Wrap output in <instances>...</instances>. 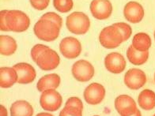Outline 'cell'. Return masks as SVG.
<instances>
[{"mask_svg": "<svg viewBox=\"0 0 155 116\" xmlns=\"http://www.w3.org/2000/svg\"><path fill=\"white\" fill-rule=\"evenodd\" d=\"M90 11L96 19L105 20L112 14V6L109 0H93L90 3Z\"/></svg>", "mask_w": 155, "mask_h": 116, "instance_id": "10", "label": "cell"}, {"mask_svg": "<svg viewBox=\"0 0 155 116\" xmlns=\"http://www.w3.org/2000/svg\"><path fill=\"white\" fill-rule=\"evenodd\" d=\"M1 116H7V111H6V108L1 105Z\"/></svg>", "mask_w": 155, "mask_h": 116, "instance_id": "31", "label": "cell"}, {"mask_svg": "<svg viewBox=\"0 0 155 116\" xmlns=\"http://www.w3.org/2000/svg\"><path fill=\"white\" fill-rule=\"evenodd\" d=\"M131 116H142V114H141V112L139 110H137V111L135 112V114H132Z\"/></svg>", "mask_w": 155, "mask_h": 116, "instance_id": "33", "label": "cell"}, {"mask_svg": "<svg viewBox=\"0 0 155 116\" xmlns=\"http://www.w3.org/2000/svg\"><path fill=\"white\" fill-rule=\"evenodd\" d=\"M105 96V89L101 84L92 83L84 91V98L89 104L97 105L101 103Z\"/></svg>", "mask_w": 155, "mask_h": 116, "instance_id": "12", "label": "cell"}, {"mask_svg": "<svg viewBox=\"0 0 155 116\" xmlns=\"http://www.w3.org/2000/svg\"><path fill=\"white\" fill-rule=\"evenodd\" d=\"M41 19H46V20H49L52 21V22L55 23L61 29L62 24H63V20H62L61 17L59 16L57 14H55L54 12H48L46 13L41 18Z\"/></svg>", "mask_w": 155, "mask_h": 116, "instance_id": "26", "label": "cell"}, {"mask_svg": "<svg viewBox=\"0 0 155 116\" xmlns=\"http://www.w3.org/2000/svg\"><path fill=\"white\" fill-rule=\"evenodd\" d=\"M48 48H49V47L43 44L35 45L34 47L32 48V50H31V57H32L33 61L35 63H37V60L38 59L39 55H41L43 51H45V50H47Z\"/></svg>", "mask_w": 155, "mask_h": 116, "instance_id": "27", "label": "cell"}, {"mask_svg": "<svg viewBox=\"0 0 155 116\" xmlns=\"http://www.w3.org/2000/svg\"><path fill=\"white\" fill-rule=\"evenodd\" d=\"M99 40L104 47L112 49L120 46L124 41V38L120 31L114 25H111L102 29L99 36Z\"/></svg>", "mask_w": 155, "mask_h": 116, "instance_id": "4", "label": "cell"}, {"mask_svg": "<svg viewBox=\"0 0 155 116\" xmlns=\"http://www.w3.org/2000/svg\"><path fill=\"white\" fill-rule=\"evenodd\" d=\"M33 108L25 100L15 102L10 108V116H33Z\"/></svg>", "mask_w": 155, "mask_h": 116, "instance_id": "18", "label": "cell"}, {"mask_svg": "<svg viewBox=\"0 0 155 116\" xmlns=\"http://www.w3.org/2000/svg\"><path fill=\"white\" fill-rule=\"evenodd\" d=\"M18 76L14 68L2 67L0 69V86L8 89L18 82Z\"/></svg>", "mask_w": 155, "mask_h": 116, "instance_id": "16", "label": "cell"}, {"mask_svg": "<svg viewBox=\"0 0 155 116\" xmlns=\"http://www.w3.org/2000/svg\"><path fill=\"white\" fill-rule=\"evenodd\" d=\"M72 74L77 81L86 82L92 79L94 75V68L86 60L77 61L72 66Z\"/></svg>", "mask_w": 155, "mask_h": 116, "instance_id": "7", "label": "cell"}, {"mask_svg": "<svg viewBox=\"0 0 155 116\" xmlns=\"http://www.w3.org/2000/svg\"><path fill=\"white\" fill-rule=\"evenodd\" d=\"M66 25L71 33L83 35L90 29V18L82 12H74L67 18Z\"/></svg>", "mask_w": 155, "mask_h": 116, "instance_id": "2", "label": "cell"}, {"mask_svg": "<svg viewBox=\"0 0 155 116\" xmlns=\"http://www.w3.org/2000/svg\"><path fill=\"white\" fill-rule=\"evenodd\" d=\"M104 66L111 73H120L126 68V61L121 54L112 52L108 54L104 59Z\"/></svg>", "mask_w": 155, "mask_h": 116, "instance_id": "13", "label": "cell"}, {"mask_svg": "<svg viewBox=\"0 0 155 116\" xmlns=\"http://www.w3.org/2000/svg\"><path fill=\"white\" fill-rule=\"evenodd\" d=\"M36 116H54V115L49 114V113H39V114H37Z\"/></svg>", "mask_w": 155, "mask_h": 116, "instance_id": "32", "label": "cell"}, {"mask_svg": "<svg viewBox=\"0 0 155 116\" xmlns=\"http://www.w3.org/2000/svg\"><path fill=\"white\" fill-rule=\"evenodd\" d=\"M55 8L61 13H68L73 8V0H53Z\"/></svg>", "mask_w": 155, "mask_h": 116, "instance_id": "23", "label": "cell"}, {"mask_svg": "<svg viewBox=\"0 0 155 116\" xmlns=\"http://www.w3.org/2000/svg\"><path fill=\"white\" fill-rule=\"evenodd\" d=\"M17 43L15 40L10 36L0 37V51L3 55H11L17 50Z\"/></svg>", "mask_w": 155, "mask_h": 116, "instance_id": "21", "label": "cell"}, {"mask_svg": "<svg viewBox=\"0 0 155 116\" xmlns=\"http://www.w3.org/2000/svg\"><path fill=\"white\" fill-rule=\"evenodd\" d=\"M33 30L37 38L50 42L58 38L60 28L51 21L41 18L35 24Z\"/></svg>", "mask_w": 155, "mask_h": 116, "instance_id": "1", "label": "cell"}, {"mask_svg": "<svg viewBox=\"0 0 155 116\" xmlns=\"http://www.w3.org/2000/svg\"><path fill=\"white\" fill-rule=\"evenodd\" d=\"M6 21L9 31L15 33H22L30 25L29 17L20 10H8Z\"/></svg>", "mask_w": 155, "mask_h": 116, "instance_id": "3", "label": "cell"}, {"mask_svg": "<svg viewBox=\"0 0 155 116\" xmlns=\"http://www.w3.org/2000/svg\"><path fill=\"white\" fill-rule=\"evenodd\" d=\"M8 13V10H2L0 13V18H1V21H0V29L2 31L4 32H7L9 31L7 25H6V14Z\"/></svg>", "mask_w": 155, "mask_h": 116, "instance_id": "30", "label": "cell"}, {"mask_svg": "<svg viewBox=\"0 0 155 116\" xmlns=\"http://www.w3.org/2000/svg\"><path fill=\"white\" fill-rule=\"evenodd\" d=\"M127 57L133 65H143L147 61L149 57V51H139L131 45L127 51Z\"/></svg>", "mask_w": 155, "mask_h": 116, "instance_id": "19", "label": "cell"}, {"mask_svg": "<svg viewBox=\"0 0 155 116\" xmlns=\"http://www.w3.org/2000/svg\"><path fill=\"white\" fill-rule=\"evenodd\" d=\"M82 110L74 106H65L59 113V116H82Z\"/></svg>", "mask_w": 155, "mask_h": 116, "instance_id": "25", "label": "cell"}, {"mask_svg": "<svg viewBox=\"0 0 155 116\" xmlns=\"http://www.w3.org/2000/svg\"><path fill=\"white\" fill-rule=\"evenodd\" d=\"M63 103L61 95L55 89H48L42 92L40 104L44 110L55 111L59 110Z\"/></svg>", "mask_w": 155, "mask_h": 116, "instance_id": "5", "label": "cell"}, {"mask_svg": "<svg viewBox=\"0 0 155 116\" xmlns=\"http://www.w3.org/2000/svg\"><path fill=\"white\" fill-rule=\"evenodd\" d=\"M59 50L62 55L67 59H75L82 52V45L74 37H66L59 44Z\"/></svg>", "mask_w": 155, "mask_h": 116, "instance_id": "6", "label": "cell"}, {"mask_svg": "<svg viewBox=\"0 0 155 116\" xmlns=\"http://www.w3.org/2000/svg\"><path fill=\"white\" fill-rule=\"evenodd\" d=\"M94 116H99V115H94Z\"/></svg>", "mask_w": 155, "mask_h": 116, "instance_id": "36", "label": "cell"}, {"mask_svg": "<svg viewBox=\"0 0 155 116\" xmlns=\"http://www.w3.org/2000/svg\"><path fill=\"white\" fill-rule=\"evenodd\" d=\"M66 106H74L76 108H78L79 109L82 110L83 109V104H82V100L78 97H71L67 100Z\"/></svg>", "mask_w": 155, "mask_h": 116, "instance_id": "29", "label": "cell"}, {"mask_svg": "<svg viewBox=\"0 0 155 116\" xmlns=\"http://www.w3.org/2000/svg\"><path fill=\"white\" fill-rule=\"evenodd\" d=\"M33 8L38 10H43L48 7L50 0H29Z\"/></svg>", "mask_w": 155, "mask_h": 116, "instance_id": "28", "label": "cell"}, {"mask_svg": "<svg viewBox=\"0 0 155 116\" xmlns=\"http://www.w3.org/2000/svg\"><path fill=\"white\" fill-rule=\"evenodd\" d=\"M125 18L131 23H139L144 17V10L143 6L137 2H129L125 5L124 9Z\"/></svg>", "mask_w": 155, "mask_h": 116, "instance_id": "15", "label": "cell"}, {"mask_svg": "<svg viewBox=\"0 0 155 116\" xmlns=\"http://www.w3.org/2000/svg\"><path fill=\"white\" fill-rule=\"evenodd\" d=\"M147 82L145 73L139 69H131L125 73L124 83L131 90H137L143 87Z\"/></svg>", "mask_w": 155, "mask_h": 116, "instance_id": "11", "label": "cell"}, {"mask_svg": "<svg viewBox=\"0 0 155 116\" xmlns=\"http://www.w3.org/2000/svg\"><path fill=\"white\" fill-rule=\"evenodd\" d=\"M132 46L139 51H147L151 46V39L147 33H139L133 37Z\"/></svg>", "mask_w": 155, "mask_h": 116, "instance_id": "22", "label": "cell"}, {"mask_svg": "<svg viewBox=\"0 0 155 116\" xmlns=\"http://www.w3.org/2000/svg\"><path fill=\"white\" fill-rule=\"evenodd\" d=\"M115 108L121 116H131L138 110L135 100L127 95H120L116 97Z\"/></svg>", "mask_w": 155, "mask_h": 116, "instance_id": "9", "label": "cell"}, {"mask_svg": "<svg viewBox=\"0 0 155 116\" xmlns=\"http://www.w3.org/2000/svg\"><path fill=\"white\" fill-rule=\"evenodd\" d=\"M113 25L120 31V33H122L123 35L124 41L127 40L130 38L131 33H132V29H131V27L130 26L129 24L124 22H119L115 23Z\"/></svg>", "mask_w": 155, "mask_h": 116, "instance_id": "24", "label": "cell"}, {"mask_svg": "<svg viewBox=\"0 0 155 116\" xmlns=\"http://www.w3.org/2000/svg\"><path fill=\"white\" fill-rule=\"evenodd\" d=\"M60 84V77L56 73H51L42 77L37 82V89L44 92L48 89H56Z\"/></svg>", "mask_w": 155, "mask_h": 116, "instance_id": "17", "label": "cell"}, {"mask_svg": "<svg viewBox=\"0 0 155 116\" xmlns=\"http://www.w3.org/2000/svg\"><path fill=\"white\" fill-rule=\"evenodd\" d=\"M154 81H155V74H154Z\"/></svg>", "mask_w": 155, "mask_h": 116, "instance_id": "35", "label": "cell"}, {"mask_svg": "<svg viewBox=\"0 0 155 116\" xmlns=\"http://www.w3.org/2000/svg\"><path fill=\"white\" fill-rule=\"evenodd\" d=\"M36 63L43 70H51L59 66V56L56 51L49 47L39 55Z\"/></svg>", "mask_w": 155, "mask_h": 116, "instance_id": "8", "label": "cell"}, {"mask_svg": "<svg viewBox=\"0 0 155 116\" xmlns=\"http://www.w3.org/2000/svg\"><path fill=\"white\" fill-rule=\"evenodd\" d=\"M138 102L143 110H152L155 108V93L152 90H143L139 94Z\"/></svg>", "mask_w": 155, "mask_h": 116, "instance_id": "20", "label": "cell"}, {"mask_svg": "<svg viewBox=\"0 0 155 116\" xmlns=\"http://www.w3.org/2000/svg\"><path fill=\"white\" fill-rule=\"evenodd\" d=\"M153 116H155V114H154V115H153Z\"/></svg>", "mask_w": 155, "mask_h": 116, "instance_id": "37", "label": "cell"}, {"mask_svg": "<svg viewBox=\"0 0 155 116\" xmlns=\"http://www.w3.org/2000/svg\"><path fill=\"white\" fill-rule=\"evenodd\" d=\"M154 39H155V32H154Z\"/></svg>", "mask_w": 155, "mask_h": 116, "instance_id": "34", "label": "cell"}, {"mask_svg": "<svg viewBox=\"0 0 155 116\" xmlns=\"http://www.w3.org/2000/svg\"><path fill=\"white\" fill-rule=\"evenodd\" d=\"M18 73V83L19 84H29L33 82L36 78L37 73L29 63H20L13 66Z\"/></svg>", "mask_w": 155, "mask_h": 116, "instance_id": "14", "label": "cell"}]
</instances>
